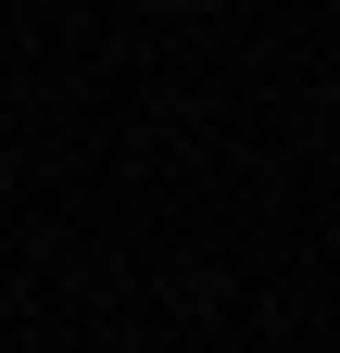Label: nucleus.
Here are the masks:
<instances>
[{"label":"nucleus","mask_w":340,"mask_h":353,"mask_svg":"<svg viewBox=\"0 0 340 353\" xmlns=\"http://www.w3.org/2000/svg\"><path fill=\"white\" fill-rule=\"evenodd\" d=\"M177 13H202V0H177Z\"/></svg>","instance_id":"1"}]
</instances>
